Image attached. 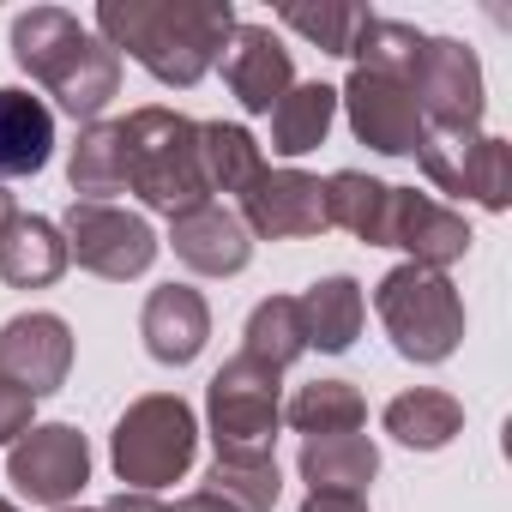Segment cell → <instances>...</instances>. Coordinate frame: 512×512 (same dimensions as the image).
Wrapping results in <instances>:
<instances>
[{
    "mask_svg": "<svg viewBox=\"0 0 512 512\" xmlns=\"http://www.w3.org/2000/svg\"><path fill=\"white\" fill-rule=\"evenodd\" d=\"M13 217H19V205H13V193H7V187H0V229H7Z\"/></svg>",
    "mask_w": 512,
    "mask_h": 512,
    "instance_id": "obj_36",
    "label": "cell"
},
{
    "mask_svg": "<svg viewBox=\"0 0 512 512\" xmlns=\"http://www.w3.org/2000/svg\"><path fill=\"white\" fill-rule=\"evenodd\" d=\"M422 49H428V37H422L416 25H398V19L368 13V25H362V37H356L350 61H356L362 73H386V79H404V85H410V73H416Z\"/></svg>",
    "mask_w": 512,
    "mask_h": 512,
    "instance_id": "obj_29",
    "label": "cell"
},
{
    "mask_svg": "<svg viewBox=\"0 0 512 512\" xmlns=\"http://www.w3.org/2000/svg\"><path fill=\"white\" fill-rule=\"evenodd\" d=\"M199 169H205V187L211 193H241L253 175L266 169V157H260V145H253L247 127L205 121L199 127Z\"/></svg>",
    "mask_w": 512,
    "mask_h": 512,
    "instance_id": "obj_26",
    "label": "cell"
},
{
    "mask_svg": "<svg viewBox=\"0 0 512 512\" xmlns=\"http://www.w3.org/2000/svg\"><path fill=\"white\" fill-rule=\"evenodd\" d=\"M61 512H73V506H61Z\"/></svg>",
    "mask_w": 512,
    "mask_h": 512,
    "instance_id": "obj_38",
    "label": "cell"
},
{
    "mask_svg": "<svg viewBox=\"0 0 512 512\" xmlns=\"http://www.w3.org/2000/svg\"><path fill=\"white\" fill-rule=\"evenodd\" d=\"M7 476H13V488H19L25 500L61 512V506L85 488V476H91V446H85V434L67 428V422L25 428V434L13 440V452H7Z\"/></svg>",
    "mask_w": 512,
    "mask_h": 512,
    "instance_id": "obj_10",
    "label": "cell"
},
{
    "mask_svg": "<svg viewBox=\"0 0 512 512\" xmlns=\"http://www.w3.org/2000/svg\"><path fill=\"white\" fill-rule=\"evenodd\" d=\"M169 512H229V506H223L217 494H205V488H199V494H187V500H175Z\"/></svg>",
    "mask_w": 512,
    "mask_h": 512,
    "instance_id": "obj_35",
    "label": "cell"
},
{
    "mask_svg": "<svg viewBox=\"0 0 512 512\" xmlns=\"http://www.w3.org/2000/svg\"><path fill=\"white\" fill-rule=\"evenodd\" d=\"M338 115V91L332 85H290V97L272 109V151L278 157H308Z\"/></svg>",
    "mask_w": 512,
    "mask_h": 512,
    "instance_id": "obj_25",
    "label": "cell"
},
{
    "mask_svg": "<svg viewBox=\"0 0 512 512\" xmlns=\"http://www.w3.org/2000/svg\"><path fill=\"white\" fill-rule=\"evenodd\" d=\"M31 392L25 386H13L7 374H0V446H7V440H19L25 428H31Z\"/></svg>",
    "mask_w": 512,
    "mask_h": 512,
    "instance_id": "obj_32",
    "label": "cell"
},
{
    "mask_svg": "<svg viewBox=\"0 0 512 512\" xmlns=\"http://www.w3.org/2000/svg\"><path fill=\"white\" fill-rule=\"evenodd\" d=\"M121 133H127V193H139L151 211L181 217L211 199L199 169V121L175 109H133Z\"/></svg>",
    "mask_w": 512,
    "mask_h": 512,
    "instance_id": "obj_3",
    "label": "cell"
},
{
    "mask_svg": "<svg viewBox=\"0 0 512 512\" xmlns=\"http://www.w3.org/2000/svg\"><path fill=\"white\" fill-rule=\"evenodd\" d=\"M410 91H416V109H422L428 133H476V121H482V67L464 43L428 37L422 61L410 73Z\"/></svg>",
    "mask_w": 512,
    "mask_h": 512,
    "instance_id": "obj_9",
    "label": "cell"
},
{
    "mask_svg": "<svg viewBox=\"0 0 512 512\" xmlns=\"http://www.w3.org/2000/svg\"><path fill=\"white\" fill-rule=\"evenodd\" d=\"M73 368V332L55 314H19L0 326V374L25 386L31 398H49Z\"/></svg>",
    "mask_w": 512,
    "mask_h": 512,
    "instance_id": "obj_14",
    "label": "cell"
},
{
    "mask_svg": "<svg viewBox=\"0 0 512 512\" xmlns=\"http://www.w3.org/2000/svg\"><path fill=\"white\" fill-rule=\"evenodd\" d=\"M296 314H302V332H308V350H350L362 320H368V296L356 278H320L308 296H296Z\"/></svg>",
    "mask_w": 512,
    "mask_h": 512,
    "instance_id": "obj_20",
    "label": "cell"
},
{
    "mask_svg": "<svg viewBox=\"0 0 512 512\" xmlns=\"http://www.w3.org/2000/svg\"><path fill=\"white\" fill-rule=\"evenodd\" d=\"M308 350V332H302V314H296V296H272L247 314V350L253 362H266V368H290L296 356Z\"/></svg>",
    "mask_w": 512,
    "mask_h": 512,
    "instance_id": "obj_30",
    "label": "cell"
},
{
    "mask_svg": "<svg viewBox=\"0 0 512 512\" xmlns=\"http://www.w3.org/2000/svg\"><path fill=\"white\" fill-rule=\"evenodd\" d=\"M211 440L217 452L229 458H266L272 440H278V422H284V404H278V368L253 362V356H235L211 374Z\"/></svg>",
    "mask_w": 512,
    "mask_h": 512,
    "instance_id": "obj_6",
    "label": "cell"
},
{
    "mask_svg": "<svg viewBox=\"0 0 512 512\" xmlns=\"http://www.w3.org/2000/svg\"><path fill=\"white\" fill-rule=\"evenodd\" d=\"M55 151V115L43 97L19 91V85H0V181H19L37 175Z\"/></svg>",
    "mask_w": 512,
    "mask_h": 512,
    "instance_id": "obj_18",
    "label": "cell"
},
{
    "mask_svg": "<svg viewBox=\"0 0 512 512\" xmlns=\"http://www.w3.org/2000/svg\"><path fill=\"white\" fill-rule=\"evenodd\" d=\"M386 247H404L410 266H428V272H446L452 260L470 253V223L428 199V193H398L392 187V217H386Z\"/></svg>",
    "mask_w": 512,
    "mask_h": 512,
    "instance_id": "obj_15",
    "label": "cell"
},
{
    "mask_svg": "<svg viewBox=\"0 0 512 512\" xmlns=\"http://www.w3.org/2000/svg\"><path fill=\"white\" fill-rule=\"evenodd\" d=\"M278 19L290 31H302L308 43H320L326 55H350L362 25H368V7H338V0H320V7H278Z\"/></svg>",
    "mask_w": 512,
    "mask_h": 512,
    "instance_id": "obj_31",
    "label": "cell"
},
{
    "mask_svg": "<svg viewBox=\"0 0 512 512\" xmlns=\"http://www.w3.org/2000/svg\"><path fill=\"white\" fill-rule=\"evenodd\" d=\"M223 79H229V91L247 115H272L290 97L296 67H290V49L266 25H235L229 43H223Z\"/></svg>",
    "mask_w": 512,
    "mask_h": 512,
    "instance_id": "obj_13",
    "label": "cell"
},
{
    "mask_svg": "<svg viewBox=\"0 0 512 512\" xmlns=\"http://www.w3.org/2000/svg\"><path fill=\"white\" fill-rule=\"evenodd\" d=\"M338 103L350 109V127L362 145H374L380 157H410L428 127H422V109H416V91L404 79H386V73H350V85L338 91Z\"/></svg>",
    "mask_w": 512,
    "mask_h": 512,
    "instance_id": "obj_12",
    "label": "cell"
},
{
    "mask_svg": "<svg viewBox=\"0 0 512 512\" xmlns=\"http://www.w3.org/2000/svg\"><path fill=\"white\" fill-rule=\"evenodd\" d=\"M199 452V422L181 398L169 392H151L139 398L121 422H115V470L121 482H133L139 494L163 488V482H181L187 464Z\"/></svg>",
    "mask_w": 512,
    "mask_h": 512,
    "instance_id": "obj_5",
    "label": "cell"
},
{
    "mask_svg": "<svg viewBox=\"0 0 512 512\" xmlns=\"http://www.w3.org/2000/svg\"><path fill=\"white\" fill-rule=\"evenodd\" d=\"M13 61L73 115V121H97L109 109V97L121 91V55L91 37L67 7H31L13 19Z\"/></svg>",
    "mask_w": 512,
    "mask_h": 512,
    "instance_id": "obj_2",
    "label": "cell"
},
{
    "mask_svg": "<svg viewBox=\"0 0 512 512\" xmlns=\"http://www.w3.org/2000/svg\"><path fill=\"white\" fill-rule=\"evenodd\" d=\"M67 272V235L49 217H13L0 229V278L13 290H49Z\"/></svg>",
    "mask_w": 512,
    "mask_h": 512,
    "instance_id": "obj_19",
    "label": "cell"
},
{
    "mask_svg": "<svg viewBox=\"0 0 512 512\" xmlns=\"http://www.w3.org/2000/svg\"><path fill=\"white\" fill-rule=\"evenodd\" d=\"M302 512H368V500L362 494H308Z\"/></svg>",
    "mask_w": 512,
    "mask_h": 512,
    "instance_id": "obj_33",
    "label": "cell"
},
{
    "mask_svg": "<svg viewBox=\"0 0 512 512\" xmlns=\"http://www.w3.org/2000/svg\"><path fill=\"white\" fill-rule=\"evenodd\" d=\"M103 43L133 55L157 85H199L223 55L235 13L229 0H103L97 7Z\"/></svg>",
    "mask_w": 512,
    "mask_h": 512,
    "instance_id": "obj_1",
    "label": "cell"
},
{
    "mask_svg": "<svg viewBox=\"0 0 512 512\" xmlns=\"http://www.w3.org/2000/svg\"><path fill=\"white\" fill-rule=\"evenodd\" d=\"M0 512H19V506H13V500H0Z\"/></svg>",
    "mask_w": 512,
    "mask_h": 512,
    "instance_id": "obj_37",
    "label": "cell"
},
{
    "mask_svg": "<svg viewBox=\"0 0 512 512\" xmlns=\"http://www.w3.org/2000/svg\"><path fill=\"white\" fill-rule=\"evenodd\" d=\"M284 416L296 422V434L320 440V434H356L368 422V404H362V392L350 380H314V386H302L290 398Z\"/></svg>",
    "mask_w": 512,
    "mask_h": 512,
    "instance_id": "obj_27",
    "label": "cell"
},
{
    "mask_svg": "<svg viewBox=\"0 0 512 512\" xmlns=\"http://www.w3.org/2000/svg\"><path fill=\"white\" fill-rule=\"evenodd\" d=\"M422 157V175L452 193V199H476L488 211H506L512 199V151L506 139H488V133H428L416 145Z\"/></svg>",
    "mask_w": 512,
    "mask_h": 512,
    "instance_id": "obj_8",
    "label": "cell"
},
{
    "mask_svg": "<svg viewBox=\"0 0 512 512\" xmlns=\"http://www.w3.org/2000/svg\"><path fill=\"white\" fill-rule=\"evenodd\" d=\"M169 247H175V260L199 278H235L247 260H253V235L241 229L235 211H223L217 199L169 217Z\"/></svg>",
    "mask_w": 512,
    "mask_h": 512,
    "instance_id": "obj_16",
    "label": "cell"
},
{
    "mask_svg": "<svg viewBox=\"0 0 512 512\" xmlns=\"http://www.w3.org/2000/svg\"><path fill=\"white\" fill-rule=\"evenodd\" d=\"M67 175H73V193L91 199V205H109L115 193H127V133H121V121H91L73 145Z\"/></svg>",
    "mask_w": 512,
    "mask_h": 512,
    "instance_id": "obj_22",
    "label": "cell"
},
{
    "mask_svg": "<svg viewBox=\"0 0 512 512\" xmlns=\"http://www.w3.org/2000/svg\"><path fill=\"white\" fill-rule=\"evenodd\" d=\"M386 217H392V187L362 175V169H338L326 181V223L350 229L368 247H386Z\"/></svg>",
    "mask_w": 512,
    "mask_h": 512,
    "instance_id": "obj_23",
    "label": "cell"
},
{
    "mask_svg": "<svg viewBox=\"0 0 512 512\" xmlns=\"http://www.w3.org/2000/svg\"><path fill=\"white\" fill-rule=\"evenodd\" d=\"M67 260H79L85 272L109 278V284H127L139 272H151L157 260V235L145 217L121 211V205H91V199H73L67 211Z\"/></svg>",
    "mask_w": 512,
    "mask_h": 512,
    "instance_id": "obj_7",
    "label": "cell"
},
{
    "mask_svg": "<svg viewBox=\"0 0 512 512\" xmlns=\"http://www.w3.org/2000/svg\"><path fill=\"white\" fill-rule=\"evenodd\" d=\"M374 308H380V326L392 332L404 362H446L464 338V302L446 284V272H428V266L404 260L380 278Z\"/></svg>",
    "mask_w": 512,
    "mask_h": 512,
    "instance_id": "obj_4",
    "label": "cell"
},
{
    "mask_svg": "<svg viewBox=\"0 0 512 512\" xmlns=\"http://www.w3.org/2000/svg\"><path fill=\"white\" fill-rule=\"evenodd\" d=\"M103 512H169L163 500H151V494H115Z\"/></svg>",
    "mask_w": 512,
    "mask_h": 512,
    "instance_id": "obj_34",
    "label": "cell"
},
{
    "mask_svg": "<svg viewBox=\"0 0 512 512\" xmlns=\"http://www.w3.org/2000/svg\"><path fill=\"white\" fill-rule=\"evenodd\" d=\"M241 229L266 241H302L332 229L326 223V181L302 169H260L241 187Z\"/></svg>",
    "mask_w": 512,
    "mask_h": 512,
    "instance_id": "obj_11",
    "label": "cell"
},
{
    "mask_svg": "<svg viewBox=\"0 0 512 512\" xmlns=\"http://www.w3.org/2000/svg\"><path fill=\"white\" fill-rule=\"evenodd\" d=\"M458 428H464V404H458L452 392L416 386V392H404V398H392V404H386V434H392V440H404V446H416V452L446 446Z\"/></svg>",
    "mask_w": 512,
    "mask_h": 512,
    "instance_id": "obj_24",
    "label": "cell"
},
{
    "mask_svg": "<svg viewBox=\"0 0 512 512\" xmlns=\"http://www.w3.org/2000/svg\"><path fill=\"white\" fill-rule=\"evenodd\" d=\"M380 470V452L368 434H320L302 440V476L314 494H362Z\"/></svg>",
    "mask_w": 512,
    "mask_h": 512,
    "instance_id": "obj_21",
    "label": "cell"
},
{
    "mask_svg": "<svg viewBox=\"0 0 512 512\" xmlns=\"http://www.w3.org/2000/svg\"><path fill=\"white\" fill-rule=\"evenodd\" d=\"M139 338H145L151 362L187 368V362L205 350V338H211V308H205V296L187 290V284L151 290V296H145V314H139Z\"/></svg>",
    "mask_w": 512,
    "mask_h": 512,
    "instance_id": "obj_17",
    "label": "cell"
},
{
    "mask_svg": "<svg viewBox=\"0 0 512 512\" xmlns=\"http://www.w3.org/2000/svg\"><path fill=\"white\" fill-rule=\"evenodd\" d=\"M278 458L266 452V458H229V452H217V464H211V476H205V494H217L229 512H272L278 506Z\"/></svg>",
    "mask_w": 512,
    "mask_h": 512,
    "instance_id": "obj_28",
    "label": "cell"
}]
</instances>
